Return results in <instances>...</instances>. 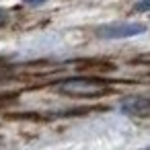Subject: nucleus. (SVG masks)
<instances>
[{
  "instance_id": "7ed1b4c3",
  "label": "nucleus",
  "mask_w": 150,
  "mask_h": 150,
  "mask_svg": "<svg viewBox=\"0 0 150 150\" xmlns=\"http://www.w3.org/2000/svg\"><path fill=\"white\" fill-rule=\"evenodd\" d=\"M123 111L125 113H132V115H148L150 113V99H129L125 105H123Z\"/></svg>"
},
{
  "instance_id": "39448f33",
  "label": "nucleus",
  "mask_w": 150,
  "mask_h": 150,
  "mask_svg": "<svg viewBox=\"0 0 150 150\" xmlns=\"http://www.w3.org/2000/svg\"><path fill=\"white\" fill-rule=\"evenodd\" d=\"M4 19H6V13H4L2 8H0V25H2V23H4Z\"/></svg>"
},
{
  "instance_id": "423d86ee",
  "label": "nucleus",
  "mask_w": 150,
  "mask_h": 150,
  "mask_svg": "<svg viewBox=\"0 0 150 150\" xmlns=\"http://www.w3.org/2000/svg\"><path fill=\"white\" fill-rule=\"evenodd\" d=\"M25 2H29V4H37V2H43V0H25Z\"/></svg>"
},
{
  "instance_id": "f257e3e1",
  "label": "nucleus",
  "mask_w": 150,
  "mask_h": 150,
  "mask_svg": "<svg viewBox=\"0 0 150 150\" xmlns=\"http://www.w3.org/2000/svg\"><path fill=\"white\" fill-rule=\"evenodd\" d=\"M58 88L62 93L74 95V97H95V95H103L107 91L105 84H101L97 80H88V78H68V80L60 82Z\"/></svg>"
},
{
  "instance_id": "20e7f679",
  "label": "nucleus",
  "mask_w": 150,
  "mask_h": 150,
  "mask_svg": "<svg viewBox=\"0 0 150 150\" xmlns=\"http://www.w3.org/2000/svg\"><path fill=\"white\" fill-rule=\"evenodd\" d=\"M138 13H148L150 11V0H140V2H136V6H134Z\"/></svg>"
},
{
  "instance_id": "f03ea898",
  "label": "nucleus",
  "mask_w": 150,
  "mask_h": 150,
  "mask_svg": "<svg viewBox=\"0 0 150 150\" xmlns=\"http://www.w3.org/2000/svg\"><path fill=\"white\" fill-rule=\"evenodd\" d=\"M146 31V25L142 23H109V25H101L97 29V35L101 39H125V37H134Z\"/></svg>"
}]
</instances>
